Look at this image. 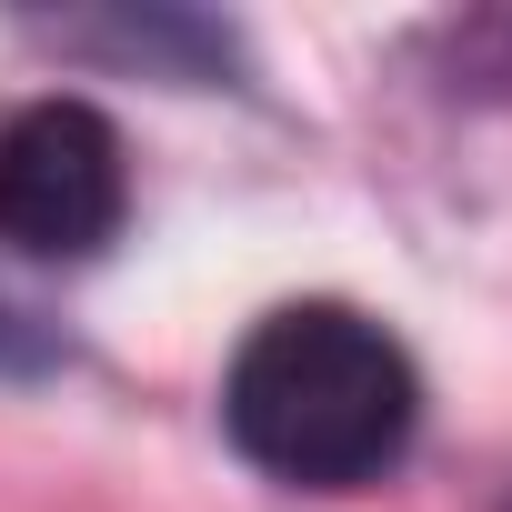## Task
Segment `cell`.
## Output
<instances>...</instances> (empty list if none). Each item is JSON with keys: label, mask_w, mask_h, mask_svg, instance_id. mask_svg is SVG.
Segmentation results:
<instances>
[{"label": "cell", "mask_w": 512, "mask_h": 512, "mask_svg": "<svg viewBox=\"0 0 512 512\" xmlns=\"http://www.w3.org/2000/svg\"><path fill=\"white\" fill-rule=\"evenodd\" d=\"M422 372L352 302H282L241 332L221 372V432L251 472L292 492H362L412 452Z\"/></svg>", "instance_id": "6da1fadb"}, {"label": "cell", "mask_w": 512, "mask_h": 512, "mask_svg": "<svg viewBox=\"0 0 512 512\" xmlns=\"http://www.w3.org/2000/svg\"><path fill=\"white\" fill-rule=\"evenodd\" d=\"M131 221L121 131L91 101H21L0 121V251L21 262H91Z\"/></svg>", "instance_id": "7a4b0ae2"}]
</instances>
